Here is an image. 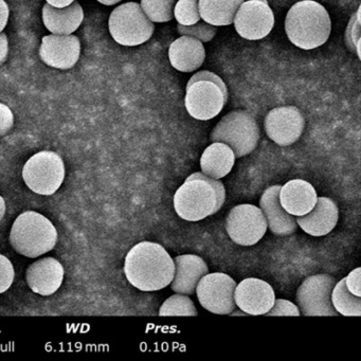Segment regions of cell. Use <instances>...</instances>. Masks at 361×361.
I'll return each mask as SVG.
<instances>
[{
  "mask_svg": "<svg viewBox=\"0 0 361 361\" xmlns=\"http://www.w3.org/2000/svg\"><path fill=\"white\" fill-rule=\"evenodd\" d=\"M83 20V9L78 1L65 8L52 7L49 4H46L43 8L44 25L52 35H73L81 26Z\"/></svg>",
  "mask_w": 361,
  "mask_h": 361,
  "instance_id": "7402d4cb",
  "label": "cell"
},
{
  "mask_svg": "<svg viewBox=\"0 0 361 361\" xmlns=\"http://www.w3.org/2000/svg\"><path fill=\"white\" fill-rule=\"evenodd\" d=\"M171 65L180 73H192L204 64L206 51L202 42L194 37H183L171 44L169 49Z\"/></svg>",
  "mask_w": 361,
  "mask_h": 361,
  "instance_id": "44dd1931",
  "label": "cell"
},
{
  "mask_svg": "<svg viewBox=\"0 0 361 361\" xmlns=\"http://www.w3.org/2000/svg\"><path fill=\"white\" fill-rule=\"evenodd\" d=\"M14 267L11 261L4 255H0V293H6L13 284Z\"/></svg>",
  "mask_w": 361,
  "mask_h": 361,
  "instance_id": "f546056e",
  "label": "cell"
},
{
  "mask_svg": "<svg viewBox=\"0 0 361 361\" xmlns=\"http://www.w3.org/2000/svg\"><path fill=\"white\" fill-rule=\"evenodd\" d=\"M280 189V185L267 188L259 200V209L267 221V227L274 235H290L297 231L298 224L295 217L281 206Z\"/></svg>",
  "mask_w": 361,
  "mask_h": 361,
  "instance_id": "e0dca14e",
  "label": "cell"
},
{
  "mask_svg": "<svg viewBox=\"0 0 361 361\" xmlns=\"http://www.w3.org/2000/svg\"><path fill=\"white\" fill-rule=\"evenodd\" d=\"M6 214V202L1 196H0V221H3Z\"/></svg>",
  "mask_w": 361,
  "mask_h": 361,
  "instance_id": "74e56055",
  "label": "cell"
},
{
  "mask_svg": "<svg viewBox=\"0 0 361 361\" xmlns=\"http://www.w3.org/2000/svg\"><path fill=\"white\" fill-rule=\"evenodd\" d=\"M264 126L268 138L280 147H289L303 134L305 120L297 107H276L267 114Z\"/></svg>",
  "mask_w": 361,
  "mask_h": 361,
  "instance_id": "4fadbf2b",
  "label": "cell"
},
{
  "mask_svg": "<svg viewBox=\"0 0 361 361\" xmlns=\"http://www.w3.org/2000/svg\"><path fill=\"white\" fill-rule=\"evenodd\" d=\"M197 310L193 301L187 295H171L162 304L159 310V316H197Z\"/></svg>",
  "mask_w": 361,
  "mask_h": 361,
  "instance_id": "4316f807",
  "label": "cell"
},
{
  "mask_svg": "<svg viewBox=\"0 0 361 361\" xmlns=\"http://www.w3.org/2000/svg\"><path fill=\"white\" fill-rule=\"evenodd\" d=\"M10 10L5 0H0V33L3 32L9 20Z\"/></svg>",
  "mask_w": 361,
  "mask_h": 361,
  "instance_id": "e575fe53",
  "label": "cell"
},
{
  "mask_svg": "<svg viewBox=\"0 0 361 361\" xmlns=\"http://www.w3.org/2000/svg\"><path fill=\"white\" fill-rule=\"evenodd\" d=\"M331 303L336 312L345 317L361 316V298L352 295L345 285V279L340 280L331 291Z\"/></svg>",
  "mask_w": 361,
  "mask_h": 361,
  "instance_id": "d4e9b609",
  "label": "cell"
},
{
  "mask_svg": "<svg viewBox=\"0 0 361 361\" xmlns=\"http://www.w3.org/2000/svg\"><path fill=\"white\" fill-rule=\"evenodd\" d=\"M228 101L225 82L211 71L195 73L187 84L185 105L194 119L208 121L216 117Z\"/></svg>",
  "mask_w": 361,
  "mask_h": 361,
  "instance_id": "5b68a950",
  "label": "cell"
},
{
  "mask_svg": "<svg viewBox=\"0 0 361 361\" xmlns=\"http://www.w3.org/2000/svg\"><path fill=\"white\" fill-rule=\"evenodd\" d=\"M299 307L293 302L284 299L274 300V305L266 316H300Z\"/></svg>",
  "mask_w": 361,
  "mask_h": 361,
  "instance_id": "4dcf8cb0",
  "label": "cell"
},
{
  "mask_svg": "<svg viewBox=\"0 0 361 361\" xmlns=\"http://www.w3.org/2000/svg\"><path fill=\"white\" fill-rule=\"evenodd\" d=\"M56 242L58 231L54 224L35 211L18 215L10 232V243L14 250L31 259L49 252Z\"/></svg>",
  "mask_w": 361,
  "mask_h": 361,
  "instance_id": "277c9868",
  "label": "cell"
},
{
  "mask_svg": "<svg viewBox=\"0 0 361 361\" xmlns=\"http://www.w3.org/2000/svg\"><path fill=\"white\" fill-rule=\"evenodd\" d=\"M47 4H49L52 7L56 8H65L68 7L69 5L75 1V0H46Z\"/></svg>",
  "mask_w": 361,
  "mask_h": 361,
  "instance_id": "8d00e7d4",
  "label": "cell"
},
{
  "mask_svg": "<svg viewBox=\"0 0 361 361\" xmlns=\"http://www.w3.org/2000/svg\"><path fill=\"white\" fill-rule=\"evenodd\" d=\"M281 206L293 216H303L307 214L317 202L316 190L303 179H293L280 189Z\"/></svg>",
  "mask_w": 361,
  "mask_h": 361,
  "instance_id": "ffe728a7",
  "label": "cell"
},
{
  "mask_svg": "<svg viewBox=\"0 0 361 361\" xmlns=\"http://www.w3.org/2000/svg\"><path fill=\"white\" fill-rule=\"evenodd\" d=\"M99 3L105 6H114L116 4L120 3L122 0H98Z\"/></svg>",
  "mask_w": 361,
  "mask_h": 361,
  "instance_id": "f35d334b",
  "label": "cell"
},
{
  "mask_svg": "<svg viewBox=\"0 0 361 361\" xmlns=\"http://www.w3.org/2000/svg\"><path fill=\"white\" fill-rule=\"evenodd\" d=\"M23 178L27 187L35 193L52 195L60 189L64 181V161L54 152H39L25 164Z\"/></svg>",
  "mask_w": 361,
  "mask_h": 361,
  "instance_id": "ba28073f",
  "label": "cell"
},
{
  "mask_svg": "<svg viewBox=\"0 0 361 361\" xmlns=\"http://www.w3.org/2000/svg\"><path fill=\"white\" fill-rule=\"evenodd\" d=\"M14 116L11 109L0 103V136H5L13 128Z\"/></svg>",
  "mask_w": 361,
  "mask_h": 361,
  "instance_id": "d6a6232c",
  "label": "cell"
},
{
  "mask_svg": "<svg viewBox=\"0 0 361 361\" xmlns=\"http://www.w3.org/2000/svg\"><path fill=\"white\" fill-rule=\"evenodd\" d=\"M359 11H360V9H358L356 16L350 20L348 32H346L350 33V35H346V41L350 39H352V42L348 44V47L352 51H356L357 56H360V54H359Z\"/></svg>",
  "mask_w": 361,
  "mask_h": 361,
  "instance_id": "1f68e13d",
  "label": "cell"
},
{
  "mask_svg": "<svg viewBox=\"0 0 361 361\" xmlns=\"http://www.w3.org/2000/svg\"><path fill=\"white\" fill-rule=\"evenodd\" d=\"M174 259L160 244L141 242L135 245L124 261L128 282L141 291L166 288L174 278Z\"/></svg>",
  "mask_w": 361,
  "mask_h": 361,
  "instance_id": "6da1fadb",
  "label": "cell"
},
{
  "mask_svg": "<svg viewBox=\"0 0 361 361\" xmlns=\"http://www.w3.org/2000/svg\"><path fill=\"white\" fill-rule=\"evenodd\" d=\"M339 219L337 204L329 197L317 198L314 208L303 216L295 219L298 227L312 236H323L335 229Z\"/></svg>",
  "mask_w": 361,
  "mask_h": 361,
  "instance_id": "ac0fdd59",
  "label": "cell"
},
{
  "mask_svg": "<svg viewBox=\"0 0 361 361\" xmlns=\"http://www.w3.org/2000/svg\"><path fill=\"white\" fill-rule=\"evenodd\" d=\"M81 43L75 35H51L44 37L39 48L42 61L48 66L68 71L79 62Z\"/></svg>",
  "mask_w": 361,
  "mask_h": 361,
  "instance_id": "9a60e30c",
  "label": "cell"
},
{
  "mask_svg": "<svg viewBox=\"0 0 361 361\" xmlns=\"http://www.w3.org/2000/svg\"><path fill=\"white\" fill-rule=\"evenodd\" d=\"M243 3L244 0H198L200 18L212 26H229Z\"/></svg>",
  "mask_w": 361,
  "mask_h": 361,
  "instance_id": "cb8c5ba5",
  "label": "cell"
},
{
  "mask_svg": "<svg viewBox=\"0 0 361 361\" xmlns=\"http://www.w3.org/2000/svg\"><path fill=\"white\" fill-rule=\"evenodd\" d=\"M267 221L259 207L238 204L231 209L226 219V231L240 246H253L267 231Z\"/></svg>",
  "mask_w": 361,
  "mask_h": 361,
  "instance_id": "9c48e42d",
  "label": "cell"
},
{
  "mask_svg": "<svg viewBox=\"0 0 361 361\" xmlns=\"http://www.w3.org/2000/svg\"><path fill=\"white\" fill-rule=\"evenodd\" d=\"M177 30L181 37L187 35V37H194L202 43H209L216 35V27L204 22H198L191 26H183L178 24Z\"/></svg>",
  "mask_w": 361,
  "mask_h": 361,
  "instance_id": "f1b7e54d",
  "label": "cell"
},
{
  "mask_svg": "<svg viewBox=\"0 0 361 361\" xmlns=\"http://www.w3.org/2000/svg\"><path fill=\"white\" fill-rule=\"evenodd\" d=\"M175 20L183 26H191L200 22L198 0H178L174 7Z\"/></svg>",
  "mask_w": 361,
  "mask_h": 361,
  "instance_id": "83f0119b",
  "label": "cell"
},
{
  "mask_svg": "<svg viewBox=\"0 0 361 361\" xmlns=\"http://www.w3.org/2000/svg\"><path fill=\"white\" fill-rule=\"evenodd\" d=\"M244 1H248V0H244ZM261 1H264V3H268L267 0H261Z\"/></svg>",
  "mask_w": 361,
  "mask_h": 361,
  "instance_id": "ab89813d",
  "label": "cell"
},
{
  "mask_svg": "<svg viewBox=\"0 0 361 361\" xmlns=\"http://www.w3.org/2000/svg\"><path fill=\"white\" fill-rule=\"evenodd\" d=\"M225 200L224 183L200 172L190 175L173 198L175 212L188 221H202L215 214Z\"/></svg>",
  "mask_w": 361,
  "mask_h": 361,
  "instance_id": "7a4b0ae2",
  "label": "cell"
},
{
  "mask_svg": "<svg viewBox=\"0 0 361 361\" xmlns=\"http://www.w3.org/2000/svg\"><path fill=\"white\" fill-rule=\"evenodd\" d=\"M360 274L361 268L358 267L350 271L348 276L344 278L345 279V285L348 287V291L352 295L359 298H361Z\"/></svg>",
  "mask_w": 361,
  "mask_h": 361,
  "instance_id": "836d02e7",
  "label": "cell"
},
{
  "mask_svg": "<svg viewBox=\"0 0 361 361\" xmlns=\"http://www.w3.org/2000/svg\"><path fill=\"white\" fill-rule=\"evenodd\" d=\"M276 295L271 285L257 278H248L234 289L235 305L251 316H262L274 305Z\"/></svg>",
  "mask_w": 361,
  "mask_h": 361,
  "instance_id": "5bb4252c",
  "label": "cell"
},
{
  "mask_svg": "<svg viewBox=\"0 0 361 361\" xmlns=\"http://www.w3.org/2000/svg\"><path fill=\"white\" fill-rule=\"evenodd\" d=\"M174 278L171 289L176 293L192 295L202 276L209 274L206 262L195 255H183L174 259Z\"/></svg>",
  "mask_w": 361,
  "mask_h": 361,
  "instance_id": "d6986e66",
  "label": "cell"
},
{
  "mask_svg": "<svg viewBox=\"0 0 361 361\" xmlns=\"http://www.w3.org/2000/svg\"><path fill=\"white\" fill-rule=\"evenodd\" d=\"M26 280L33 293L48 297L62 286L64 267L54 257H43L29 266Z\"/></svg>",
  "mask_w": 361,
  "mask_h": 361,
  "instance_id": "2e32d148",
  "label": "cell"
},
{
  "mask_svg": "<svg viewBox=\"0 0 361 361\" xmlns=\"http://www.w3.org/2000/svg\"><path fill=\"white\" fill-rule=\"evenodd\" d=\"M331 30L329 12L314 0H302L295 4L285 20L287 37L300 49L312 50L324 45Z\"/></svg>",
  "mask_w": 361,
  "mask_h": 361,
  "instance_id": "3957f363",
  "label": "cell"
},
{
  "mask_svg": "<svg viewBox=\"0 0 361 361\" xmlns=\"http://www.w3.org/2000/svg\"><path fill=\"white\" fill-rule=\"evenodd\" d=\"M210 140L227 145L236 158L245 157L257 147L259 126L249 111L238 109L221 118L213 128Z\"/></svg>",
  "mask_w": 361,
  "mask_h": 361,
  "instance_id": "8992f818",
  "label": "cell"
},
{
  "mask_svg": "<svg viewBox=\"0 0 361 361\" xmlns=\"http://www.w3.org/2000/svg\"><path fill=\"white\" fill-rule=\"evenodd\" d=\"M235 159L233 151L227 145L213 142L204 149L200 157V169L206 176L221 179L231 172Z\"/></svg>",
  "mask_w": 361,
  "mask_h": 361,
  "instance_id": "603a6c76",
  "label": "cell"
},
{
  "mask_svg": "<svg viewBox=\"0 0 361 361\" xmlns=\"http://www.w3.org/2000/svg\"><path fill=\"white\" fill-rule=\"evenodd\" d=\"M109 32L118 44L128 47L142 45L153 35L155 26L137 3H126L111 12Z\"/></svg>",
  "mask_w": 361,
  "mask_h": 361,
  "instance_id": "52a82bcc",
  "label": "cell"
},
{
  "mask_svg": "<svg viewBox=\"0 0 361 361\" xmlns=\"http://www.w3.org/2000/svg\"><path fill=\"white\" fill-rule=\"evenodd\" d=\"M9 54V42L5 33H0V65H3L7 60Z\"/></svg>",
  "mask_w": 361,
  "mask_h": 361,
  "instance_id": "d590c367",
  "label": "cell"
},
{
  "mask_svg": "<svg viewBox=\"0 0 361 361\" xmlns=\"http://www.w3.org/2000/svg\"><path fill=\"white\" fill-rule=\"evenodd\" d=\"M236 32L245 39L259 41L271 32L274 16L268 3L261 0L244 1L233 20Z\"/></svg>",
  "mask_w": 361,
  "mask_h": 361,
  "instance_id": "7c38bea8",
  "label": "cell"
},
{
  "mask_svg": "<svg viewBox=\"0 0 361 361\" xmlns=\"http://www.w3.org/2000/svg\"><path fill=\"white\" fill-rule=\"evenodd\" d=\"M236 283L223 272L207 274L196 286V295L200 305L216 314H229L235 310L234 289Z\"/></svg>",
  "mask_w": 361,
  "mask_h": 361,
  "instance_id": "8fae6325",
  "label": "cell"
},
{
  "mask_svg": "<svg viewBox=\"0 0 361 361\" xmlns=\"http://www.w3.org/2000/svg\"><path fill=\"white\" fill-rule=\"evenodd\" d=\"M177 0H141V8L153 23L170 22L174 18Z\"/></svg>",
  "mask_w": 361,
  "mask_h": 361,
  "instance_id": "484cf974",
  "label": "cell"
},
{
  "mask_svg": "<svg viewBox=\"0 0 361 361\" xmlns=\"http://www.w3.org/2000/svg\"><path fill=\"white\" fill-rule=\"evenodd\" d=\"M336 280L329 274H314L303 281L297 291V303L303 316H338L331 303Z\"/></svg>",
  "mask_w": 361,
  "mask_h": 361,
  "instance_id": "30bf717a",
  "label": "cell"
}]
</instances>
